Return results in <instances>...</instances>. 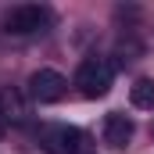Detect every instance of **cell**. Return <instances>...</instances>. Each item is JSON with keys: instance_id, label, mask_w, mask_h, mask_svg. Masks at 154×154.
<instances>
[{"instance_id": "cell-1", "label": "cell", "mask_w": 154, "mask_h": 154, "mask_svg": "<svg viewBox=\"0 0 154 154\" xmlns=\"http://www.w3.org/2000/svg\"><path fill=\"white\" fill-rule=\"evenodd\" d=\"M111 79H115V65L104 57V54H90L79 61V72H75V86L82 97L97 100L111 90Z\"/></svg>"}, {"instance_id": "cell-2", "label": "cell", "mask_w": 154, "mask_h": 154, "mask_svg": "<svg viewBox=\"0 0 154 154\" xmlns=\"http://www.w3.org/2000/svg\"><path fill=\"white\" fill-rule=\"evenodd\" d=\"M36 140L47 154H79L82 151V129L68 122H43L36 129Z\"/></svg>"}, {"instance_id": "cell-3", "label": "cell", "mask_w": 154, "mask_h": 154, "mask_svg": "<svg viewBox=\"0 0 154 154\" xmlns=\"http://www.w3.org/2000/svg\"><path fill=\"white\" fill-rule=\"evenodd\" d=\"M47 25H50V11L39 4H18L4 14V32L11 36H32V32H43Z\"/></svg>"}, {"instance_id": "cell-4", "label": "cell", "mask_w": 154, "mask_h": 154, "mask_svg": "<svg viewBox=\"0 0 154 154\" xmlns=\"http://www.w3.org/2000/svg\"><path fill=\"white\" fill-rule=\"evenodd\" d=\"M65 90H68V82H65L61 72H54V68H39V72L29 75V97L39 100V104H54V100H61Z\"/></svg>"}, {"instance_id": "cell-5", "label": "cell", "mask_w": 154, "mask_h": 154, "mask_svg": "<svg viewBox=\"0 0 154 154\" xmlns=\"http://www.w3.org/2000/svg\"><path fill=\"white\" fill-rule=\"evenodd\" d=\"M129 140H133V118L111 111V115L104 118V143L115 147V151H122V147H129Z\"/></svg>"}, {"instance_id": "cell-6", "label": "cell", "mask_w": 154, "mask_h": 154, "mask_svg": "<svg viewBox=\"0 0 154 154\" xmlns=\"http://www.w3.org/2000/svg\"><path fill=\"white\" fill-rule=\"evenodd\" d=\"M0 118H4L7 125H18V122H25V97H22L14 86L0 90Z\"/></svg>"}, {"instance_id": "cell-7", "label": "cell", "mask_w": 154, "mask_h": 154, "mask_svg": "<svg viewBox=\"0 0 154 154\" xmlns=\"http://www.w3.org/2000/svg\"><path fill=\"white\" fill-rule=\"evenodd\" d=\"M129 100H133V108L154 111V79H136L129 90Z\"/></svg>"}]
</instances>
